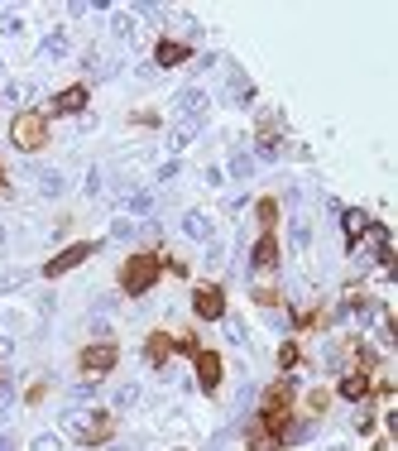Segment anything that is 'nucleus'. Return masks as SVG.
Segmentation results:
<instances>
[{
    "label": "nucleus",
    "mask_w": 398,
    "mask_h": 451,
    "mask_svg": "<svg viewBox=\"0 0 398 451\" xmlns=\"http://www.w3.org/2000/svg\"><path fill=\"white\" fill-rule=\"evenodd\" d=\"M154 279H159V259H154V254H139V259H130V264H125V293H130V298L149 293V288H154Z\"/></svg>",
    "instance_id": "f257e3e1"
},
{
    "label": "nucleus",
    "mask_w": 398,
    "mask_h": 451,
    "mask_svg": "<svg viewBox=\"0 0 398 451\" xmlns=\"http://www.w3.org/2000/svg\"><path fill=\"white\" fill-rule=\"evenodd\" d=\"M10 134H14V144H19L24 154H34V149L43 144V134H48V130H43V115H29V111H24V115H14Z\"/></svg>",
    "instance_id": "f03ea898"
},
{
    "label": "nucleus",
    "mask_w": 398,
    "mask_h": 451,
    "mask_svg": "<svg viewBox=\"0 0 398 451\" xmlns=\"http://www.w3.org/2000/svg\"><path fill=\"white\" fill-rule=\"evenodd\" d=\"M68 432L82 437V442H101V437L110 432V423H106L101 413H68Z\"/></svg>",
    "instance_id": "7ed1b4c3"
},
{
    "label": "nucleus",
    "mask_w": 398,
    "mask_h": 451,
    "mask_svg": "<svg viewBox=\"0 0 398 451\" xmlns=\"http://www.w3.org/2000/svg\"><path fill=\"white\" fill-rule=\"evenodd\" d=\"M173 111H178L183 125H201V115H206V92H197V87L178 92V97H173Z\"/></svg>",
    "instance_id": "20e7f679"
},
{
    "label": "nucleus",
    "mask_w": 398,
    "mask_h": 451,
    "mask_svg": "<svg viewBox=\"0 0 398 451\" xmlns=\"http://www.w3.org/2000/svg\"><path fill=\"white\" fill-rule=\"evenodd\" d=\"M92 250H97V245H72V250H63L58 259H48L43 274H48V279H53V274H68V269H77L82 259H92Z\"/></svg>",
    "instance_id": "39448f33"
},
{
    "label": "nucleus",
    "mask_w": 398,
    "mask_h": 451,
    "mask_svg": "<svg viewBox=\"0 0 398 451\" xmlns=\"http://www.w3.org/2000/svg\"><path fill=\"white\" fill-rule=\"evenodd\" d=\"M192 308H197V317H206V322H221V317H226V303H221L216 288H197Z\"/></svg>",
    "instance_id": "423d86ee"
},
{
    "label": "nucleus",
    "mask_w": 398,
    "mask_h": 451,
    "mask_svg": "<svg viewBox=\"0 0 398 451\" xmlns=\"http://www.w3.org/2000/svg\"><path fill=\"white\" fill-rule=\"evenodd\" d=\"M82 370H92V374L115 370V345H87L82 350Z\"/></svg>",
    "instance_id": "0eeeda50"
},
{
    "label": "nucleus",
    "mask_w": 398,
    "mask_h": 451,
    "mask_svg": "<svg viewBox=\"0 0 398 451\" xmlns=\"http://www.w3.org/2000/svg\"><path fill=\"white\" fill-rule=\"evenodd\" d=\"M183 235H192V240H206V245H211V235H216V221H211L206 212H188V217H183Z\"/></svg>",
    "instance_id": "6e6552de"
},
{
    "label": "nucleus",
    "mask_w": 398,
    "mask_h": 451,
    "mask_svg": "<svg viewBox=\"0 0 398 451\" xmlns=\"http://www.w3.org/2000/svg\"><path fill=\"white\" fill-rule=\"evenodd\" d=\"M72 53V39H68V29H53L48 39H43V48H39V58H48V63H58V58H68Z\"/></svg>",
    "instance_id": "1a4fd4ad"
},
{
    "label": "nucleus",
    "mask_w": 398,
    "mask_h": 451,
    "mask_svg": "<svg viewBox=\"0 0 398 451\" xmlns=\"http://www.w3.org/2000/svg\"><path fill=\"white\" fill-rule=\"evenodd\" d=\"M82 106H87V87H68V92L53 97V111L58 115H77Z\"/></svg>",
    "instance_id": "9d476101"
},
{
    "label": "nucleus",
    "mask_w": 398,
    "mask_h": 451,
    "mask_svg": "<svg viewBox=\"0 0 398 451\" xmlns=\"http://www.w3.org/2000/svg\"><path fill=\"white\" fill-rule=\"evenodd\" d=\"M197 379H201V389H216V384H221V360H216L211 350L197 355Z\"/></svg>",
    "instance_id": "9b49d317"
},
{
    "label": "nucleus",
    "mask_w": 398,
    "mask_h": 451,
    "mask_svg": "<svg viewBox=\"0 0 398 451\" xmlns=\"http://www.w3.org/2000/svg\"><path fill=\"white\" fill-rule=\"evenodd\" d=\"M63 188H68V183H63L58 168H39V192H43V197H63Z\"/></svg>",
    "instance_id": "f8f14e48"
},
{
    "label": "nucleus",
    "mask_w": 398,
    "mask_h": 451,
    "mask_svg": "<svg viewBox=\"0 0 398 451\" xmlns=\"http://www.w3.org/2000/svg\"><path fill=\"white\" fill-rule=\"evenodd\" d=\"M274 259H279V245H274V235H264V240L255 245V259H250V264H255V269H269Z\"/></svg>",
    "instance_id": "ddd939ff"
},
{
    "label": "nucleus",
    "mask_w": 398,
    "mask_h": 451,
    "mask_svg": "<svg viewBox=\"0 0 398 451\" xmlns=\"http://www.w3.org/2000/svg\"><path fill=\"white\" fill-rule=\"evenodd\" d=\"M250 173H255V159H250L245 149H235V154H230V178H235V183H245Z\"/></svg>",
    "instance_id": "4468645a"
},
{
    "label": "nucleus",
    "mask_w": 398,
    "mask_h": 451,
    "mask_svg": "<svg viewBox=\"0 0 398 451\" xmlns=\"http://www.w3.org/2000/svg\"><path fill=\"white\" fill-rule=\"evenodd\" d=\"M154 58H159V63H163V68H173V63H183V58H188V48H183V43H168V39H163V43H159V53H154Z\"/></svg>",
    "instance_id": "2eb2a0df"
},
{
    "label": "nucleus",
    "mask_w": 398,
    "mask_h": 451,
    "mask_svg": "<svg viewBox=\"0 0 398 451\" xmlns=\"http://www.w3.org/2000/svg\"><path fill=\"white\" fill-rule=\"evenodd\" d=\"M110 34H115V39H135V19H130L125 10H115V14H110Z\"/></svg>",
    "instance_id": "dca6fc26"
},
{
    "label": "nucleus",
    "mask_w": 398,
    "mask_h": 451,
    "mask_svg": "<svg viewBox=\"0 0 398 451\" xmlns=\"http://www.w3.org/2000/svg\"><path fill=\"white\" fill-rule=\"evenodd\" d=\"M307 245H312V226H307V217H293V250H307Z\"/></svg>",
    "instance_id": "f3484780"
},
{
    "label": "nucleus",
    "mask_w": 398,
    "mask_h": 451,
    "mask_svg": "<svg viewBox=\"0 0 398 451\" xmlns=\"http://www.w3.org/2000/svg\"><path fill=\"white\" fill-rule=\"evenodd\" d=\"M317 432V423L312 418H302V423H293V428H283V442H307Z\"/></svg>",
    "instance_id": "a211bd4d"
},
{
    "label": "nucleus",
    "mask_w": 398,
    "mask_h": 451,
    "mask_svg": "<svg viewBox=\"0 0 398 451\" xmlns=\"http://www.w3.org/2000/svg\"><path fill=\"white\" fill-rule=\"evenodd\" d=\"M29 97H34V87H29V82H10V87H5V101H10V106H24Z\"/></svg>",
    "instance_id": "6ab92c4d"
},
{
    "label": "nucleus",
    "mask_w": 398,
    "mask_h": 451,
    "mask_svg": "<svg viewBox=\"0 0 398 451\" xmlns=\"http://www.w3.org/2000/svg\"><path fill=\"white\" fill-rule=\"evenodd\" d=\"M110 403H115V408H135V403H139V389H135V384H120V389L110 394Z\"/></svg>",
    "instance_id": "aec40b11"
},
{
    "label": "nucleus",
    "mask_w": 398,
    "mask_h": 451,
    "mask_svg": "<svg viewBox=\"0 0 398 451\" xmlns=\"http://www.w3.org/2000/svg\"><path fill=\"white\" fill-rule=\"evenodd\" d=\"M341 226H346V235H365L370 217H365V212H346V217H341Z\"/></svg>",
    "instance_id": "412c9836"
},
{
    "label": "nucleus",
    "mask_w": 398,
    "mask_h": 451,
    "mask_svg": "<svg viewBox=\"0 0 398 451\" xmlns=\"http://www.w3.org/2000/svg\"><path fill=\"white\" fill-rule=\"evenodd\" d=\"M341 394H346V399H360V394H365V374H346V379H341Z\"/></svg>",
    "instance_id": "4be33fe9"
},
{
    "label": "nucleus",
    "mask_w": 398,
    "mask_h": 451,
    "mask_svg": "<svg viewBox=\"0 0 398 451\" xmlns=\"http://www.w3.org/2000/svg\"><path fill=\"white\" fill-rule=\"evenodd\" d=\"M125 207H130V212H149L154 197H149V192H125Z\"/></svg>",
    "instance_id": "5701e85b"
},
{
    "label": "nucleus",
    "mask_w": 398,
    "mask_h": 451,
    "mask_svg": "<svg viewBox=\"0 0 398 451\" xmlns=\"http://www.w3.org/2000/svg\"><path fill=\"white\" fill-rule=\"evenodd\" d=\"M250 451H274V437L255 428V432H250Z\"/></svg>",
    "instance_id": "b1692460"
},
{
    "label": "nucleus",
    "mask_w": 398,
    "mask_h": 451,
    "mask_svg": "<svg viewBox=\"0 0 398 451\" xmlns=\"http://www.w3.org/2000/svg\"><path fill=\"white\" fill-rule=\"evenodd\" d=\"M24 279H29V274H24V269H10V274H0V293H5V288H19V283H24Z\"/></svg>",
    "instance_id": "393cba45"
},
{
    "label": "nucleus",
    "mask_w": 398,
    "mask_h": 451,
    "mask_svg": "<svg viewBox=\"0 0 398 451\" xmlns=\"http://www.w3.org/2000/svg\"><path fill=\"white\" fill-rule=\"evenodd\" d=\"M135 230H139V226H135V221H125V217H120V221L110 226V235H115V240H130Z\"/></svg>",
    "instance_id": "a878e982"
},
{
    "label": "nucleus",
    "mask_w": 398,
    "mask_h": 451,
    "mask_svg": "<svg viewBox=\"0 0 398 451\" xmlns=\"http://www.w3.org/2000/svg\"><path fill=\"white\" fill-rule=\"evenodd\" d=\"M34 451H63V442L53 432H43V437H34Z\"/></svg>",
    "instance_id": "bb28decb"
},
{
    "label": "nucleus",
    "mask_w": 398,
    "mask_h": 451,
    "mask_svg": "<svg viewBox=\"0 0 398 451\" xmlns=\"http://www.w3.org/2000/svg\"><path fill=\"white\" fill-rule=\"evenodd\" d=\"M97 394V384H72V403H87Z\"/></svg>",
    "instance_id": "cd10ccee"
},
{
    "label": "nucleus",
    "mask_w": 398,
    "mask_h": 451,
    "mask_svg": "<svg viewBox=\"0 0 398 451\" xmlns=\"http://www.w3.org/2000/svg\"><path fill=\"white\" fill-rule=\"evenodd\" d=\"M0 29H5V34H19L24 24H19V14H14V10H5V24H0Z\"/></svg>",
    "instance_id": "c85d7f7f"
},
{
    "label": "nucleus",
    "mask_w": 398,
    "mask_h": 451,
    "mask_svg": "<svg viewBox=\"0 0 398 451\" xmlns=\"http://www.w3.org/2000/svg\"><path fill=\"white\" fill-rule=\"evenodd\" d=\"M259 159H264V163H274V159H279V144H274V139H264V144H259Z\"/></svg>",
    "instance_id": "c756f323"
},
{
    "label": "nucleus",
    "mask_w": 398,
    "mask_h": 451,
    "mask_svg": "<svg viewBox=\"0 0 398 451\" xmlns=\"http://www.w3.org/2000/svg\"><path fill=\"white\" fill-rule=\"evenodd\" d=\"M226 337L235 341V345H245V327H240V322H226Z\"/></svg>",
    "instance_id": "7c9ffc66"
},
{
    "label": "nucleus",
    "mask_w": 398,
    "mask_h": 451,
    "mask_svg": "<svg viewBox=\"0 0 398 451\" xmlns=\"http://www.w3.org/2000/svg\"><path fill=\"white\" fill-rule=\"evenodd\" d=\"M10 403H14V394H10V389H0V418H10Z\"/></svg>",
    "instance_id": "2f4dec72"
},
{
    "label": "nucleus",
    "mask_w": 398,
    "mask_h": 451,
    "mask_svg": "<svg viewBox=\"0 0 398 451\" xmlns=\"http://www.w3.org/2000/svg\"><path fill=\"white\" fill-rule=\"evenodd\" d=\"M0 451H10V437H0Z\"/></svg>",
    "instance_id": "473e14b6"
}]
</instances>
